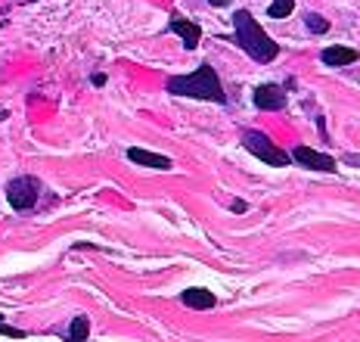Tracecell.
Wrapping results in <instances>:
<instances>
[{"instance_id":"5b68a950","label":"cell","mask_w":360,"mask_h":342,"mask_svg":"<svg viewBox=\"0 0 360 342\" xmlns=\"http://www.w3.org/2000/svg\"><path fill=\"white\" fill-rule=\"evenodd\" d=\"M255 106H258L261 113H280V109L286 106V87H280V84L255 87Z\"/></svg>"},{"instance_id":"9a60e30c","label":"cell","mask_w":360,"mask_h":342,"mask_svg":"<svg viewBox=\"0 0 360 342\" xmlns=\"http://www.w3.org/2000/svg\"><path fill=\"white\" fill-rule=\"evenodd\" d=\"M212 6H227V4H233V0H208Z\"/></svg>"},{"instance_id":"8fae6325","label":"cell","mask_w":360,"mask_h":342,"mask_svg":"<svg viewBox=\"0 0 360 342\" xmlns=\"http://www.w3.org/2000/svg\"><path fill=\"white\" fill-rule=\"evenodd\" d=\"M87 333H90V321H87L84 315H78L72 321V327H69V333H65V336H69V342H84Z\"/></svg>"},{"instance_id":"9c48e42d","label":"cell","mask_w":360,"mask_h":342,"mask_svg":"<svg viewBox=\"0 0 360 342\" xmlns=\"http://www.w3.org/2000/svg\"><path fill=\"white\" fill-rule=\"evenodd\" d=\"M320 59H323L326 65H351V63L360 59V53L354 47H342V44H335V47H326L323 53H320Z\"/></svg>"},{"instance_id":"4fadbf2b","label":"cell","mask_w":360,"mask_h":342,"mask_svg":"<svg viewBox=\"0 0 360 342\" xmlns=\"http://www.w3.org/2000/svg\"><path fill=\"white\" fill-rule=\"evenodd\" d=\"M304 25L311 28L314 34H326V32H329V22H326L323 16H317V13H307V16H304Z\"/></svg>"},{"instance_id":"277c9868","label":"cell","mask_w":360,"mask_h":342,"mask_svg":"<svg viewBox=\"0 0 360 342\" xmlns=\"http://www.w3.org/2000/svg\"><path fill=\"white\" fill-rule=\"evenodd\" d=\"M37 193H41L37 177L22 175V177H16V181H10V187H6V199H10V205L16 212H28V209H34Z\"/></svg>"},{"instance_id":"52a82bcc","label":"cell","mask_w":360,"mask_h":342,"mask_svg":"<svg viewBox=\"0 0 360 342\" xmlns=\"http://www.w3.org/2000/svg\"><path fill=\"white\" fill-rule=\"evenodd\" d=\"M168 32H174L177 38L184 41V47H186V50H196V47H199L202 32H199V25H196V22H186V19L174 16V19L168 22Z\"/></svg>"},{"instance_id":"2e32d148","label":"cell","mask_w":360,"mask_h":342,"mask_svg":"<svg viewBox=\"0 0 360 342\" xmlns=\"http://www.w3.org/2000/svg\"><path fill=\"white\" fill-rule=\"evenodd\" d=\"M348 162L351 165H360V156H348Z\"/></svg>"},{"instance_id":"8992f818","label":"cell","mask_w":360,"mask_h":342,"mask_svg":"<svg viewBox=\"0 0 360 342\" xmlns=\"http://www.w3.org/2000/svg\"><path fill=\"white\" fill-rule=\"evenodd\" d=\"M292 159H295L298 165L314 168V171H335V159H333V156L317 153V150H311V146H295V150H292Z\"/></svg>"},{"instance_id":"5bb4252c","label":"cell","mask_w":360,"mask_h":342,"mask_svg":"<svg viewBox=\"0 0 360 342\" xmlns=\"http://www.w3.org/2000/svg\"><path fill=\"white\" fill-rule=\"evenodd\" d=\"M90 81H94V84H96V87H103V84H106V75H94V78H90Z\"/></svg>"},{"instance_id":"7c38bea8","label":"cell","mask_w":360,"mask_h":342,"mask_svg":"<svg viewBox=\"0 0 360 342\" xmlns=\"http://www.w3.org/2000/svg\"><path fill=\"white\" fill-rule=\"evenodd\" d=\"M292 10H295V0H274V4L267 6V16L270 19H286Z\"/></svg>"},{"instance_id":"7a4b0ae2","label":"cell","mask_w":360,"mask_h":342,"mask_svg":"<svg viewBox=\"0 0 360 342\" xmlns=\"http://www.w3.org/2000/svg\"><path fill=\"white\" fill-rule=\"evenodd\" d=\"M168 94L174 96H193V100H205V103H227V94H224L221 81H217V72L208 63H202L193 75H177L168 81Z\"/></svg>"},{"instance_id":"3957f363","label":"cell","mask_w":360,"mask_h":342,"mask_svg":"<svg viewBox=\"0 0 360 342\" xmlns=\"http://www.w3.org/2000/svg\"><path fill=\"white\" fill-rule=\"evenodd\" d=\"M243 144H245V150H249V153H255L261 162H267V165H274V168L289 165V159H292L289 153H283L280 146H276L274 140H270L267 134H261V131H245L243 134Z\"/></svg>"},{"instance_id":"30bf717a","label":"cell","mask_w":360,"mask_h":342,"mask_svg":"<svg viewBox=\"0 0 360 342\" xmlns=\"http://www.w3.org/2000/svg\"><path fill=\"white\" fill-rule=\"evenodd\" d=\"M180 302L196 308V311H208V308H214L217 299H214V293H208V289H186V293L180 296Z\"/></svg>"},{"instance_id":"ba28073f","label":"cell","mask_w":360,"mask_h":342,"mask_svg":"<svg viewBox=\"0 0 360 342\" xmlns=\"http://www.w3.org/2000/svg\"><path fill=\"white\" fill-rule=\"evenodd\" d=\"M127 159H131L134 165H143V168H162V171L171 168V159H168V156L140 150V146H131V150H127Z\"/></svg>"},{"instance_id":"6da1fadb","label":"cell","mask_w":360,"mask_h":342,"mask_svg":"<svg viewBox=\"0 0 360 342\" xmlns=\"http://www.w3.org/2000/svg\"><path fill=\"white\" fill-rule=\"evenodd\" d=\"M233 41L243 47V53H249L255 63H274L280 56V44L274 38H267V32L255 22L249 10H236L233 13Z\"/></svg>"},{"instance_id":"e0dca14e","label":"cell","mask_w":360,"mask_h":342,"mask_svg":"<svg viewBox=\"0 0 360 342\" xmlns=\"http://www.w3.org/2000/svg\"><path fill=\"white\" fill-rule=\"evenodd\" d=\"M0 321H4V315H0Z\"/></svg>"}]
</instances>
